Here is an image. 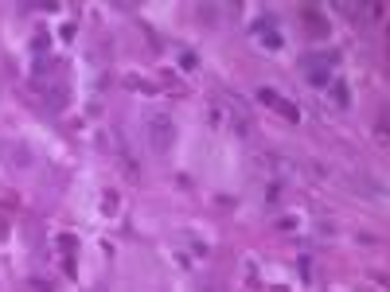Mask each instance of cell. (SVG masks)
<instances>
[{"instance_id":"6da1fadb","label":"cell","mask_w":390,"mask_h":292,"mask_svg":"<svg viewBox=\"0 0 390 292\" xmlns=\"http://www.w3.org/2000/svg\"><path fill=\"white\" fill-rule=\"evenodd\" d=\"M172 136H176V129H172V121H168L164 113L149 121V144L156 148V152H168V148H172Z\"/></svg>"},{"instance_id":"7a4b0ae2","label":"cell","mask_w":390,"mask_h":292,"mask_svg":"<svg viewBox=\"0 0 390 292\" xmlns=\"http://www.w3.org/2000/svg\"><path fill=\"white\" fill-rule=\"evenodd\" d=\"M308 82L324 86V82H328V70H324V66H308Z\"/></svg>"}]
</instances>
